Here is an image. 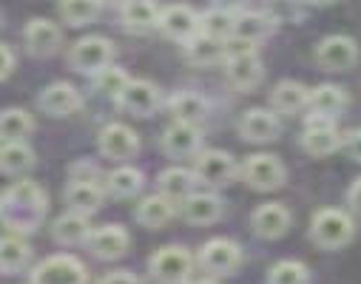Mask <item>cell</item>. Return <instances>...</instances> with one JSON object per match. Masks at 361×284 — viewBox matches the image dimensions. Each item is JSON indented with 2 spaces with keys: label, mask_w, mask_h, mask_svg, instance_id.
<instances>
[{
  "label": "cell",
  "mask_w": 361,
  "mask_h": 284,
  "mask_svg": "<svg viewBox=\"0 0 361 284\" xmlns=\"http://www.w3.org/2000/svg\"><path fill=\"white\" fill-rule=\"evenodd\" d=\"M159 12L154 0H128L123 6V26L134 35H148L159 26Z\"/></svg>",
  "instance_id": "cb8c5ba5"
},
{
  "label": "cell",
  "mask_w": 361,
  "mask_h": 284,
  "mask_svg": "<svg viewBox=\"0 0 361 284\" xmlns=\"http://www.w3.org/2000/svg\"><path fill=\"white\" fill-rule=\"evenodd\" d=\"M162 151L171 159H188L202 151V131L200 125L188 123H173L162 131Z\"/></svg>",
  "instance_id": "5bb4252c"
},
{
  "label": "cell",
  "mask_w": 361,
  "mask_h": 284,
  "mask_svg": "<svg viewBox=\"0 0 361 284\" xmlns=\"http://www.w3.org/2000/svg\"><path fill=\"white\" fill-rule=\"evenodd\" d=\"M242 179L253 191H276V187L285 185V165L279 162V156L274 154H250L242 168H239Z\"/></svg>",
  "instance_id": "3957f363"
},
{
  "label": "cell",
  "mask_w": 361,
  "mask_h": 284,
  "mask_svg": "<svg viewBox=\"0 0 361 284\" xmlns=\"http://www.w3.org/2000/svg\"><path fill=\"white\" fill-rule=\"evenodd\" d=\"M32 261V247L23 236L9 233V236H0V276H12L26 270Z\"/></svg>",
  "instance_id": "d4e9b609"
},
{
  "label": "cell",
  "mask_w": 361,
  "mask_h": 284,
  "mask_svg": "<svg viewBox=\"0 0 361 284\" xmlns=\"http://www.w3.org/2000/svg\"><path fill=\"white\" fill-rule=\"evenodd\" d=\"M97 145H100V154L106 159H114V162H126L131 156H137L140 151V137L134 128L123 125V123H111L100 131L97 137Z\"/></svg>",
  "instance_id": "7c38bea8"
},
{
  "label": "cell",
  "mask_w": 361,
  "mask_h": 284,
  "mask_svg": "<svg viewBox=\"0 0 361 284\" xmlns=\"http://www.w3.org/2000/svg\"><path fill=\"white\" fill-rule=\"evenodd\" d=\"M92 77H94V88L100 94H106V97H117V94L126 88V82L131 80L120 66H106V68H100Z\"/></svg>",
  "instance_id": "f35d334b"
},
{
  "label": "cell",
  "mask_w": 361,
  "mask_h": 284,
  "mask_svg": "<svg viewBox=\"0 0 361 284\" xmlns=\"http://www.w3.org/2000/svg\"><path fill=\"white\" fill-rule=\"evenodd\" d=\"M307 88L296 80H282L274 91H270V106L276 114H299L302 109H307Z\"/></svg>",
  "instance_id": "83f0119b"
},
{
  "label": "cell",
  "mask_w": 361,
  "mask_h": 284,
  "mask_svg": "<svg viewBox=\"0 0 361 284\" xmlns=\"http://www.w3.org/2000/svg\"><path fill=\"white\" fill-rule=\"evenodd\" d=\"M97 176H100V171H97L92 162H77V165H71V179H94V182H97Z\"/></svg>",
  "instance_id": "60d3db41"
},
{
  "label": "cell",
  "mask_w": 361,
  "mask_h": 284,
  "mask_svg": "<svg viewBox=\"0 0 361 284\" xmlns=\"http://www.w3.org/2000/svg\"><path fill=\"white\" fill-rule=\"evenodd\" d=\"M191 267H194L191 253L185 247H176V245L159 247L151 256V273L162 284H185L191 276Z\"/></svg>",
  "instance_id": "8992f818"
},
{
  "label": "cell",
  "mask_w": 361,
  "mask_h": 284,
  "mask_svg": "<svg viewBox=\"0 0 361 284\" xmlns=\"http://www.w3.org/2000/svg\"><path fill=\"white\" fill-rule=\"evenodd\" d=\"M35 168V151L20 142H0V173L6 176H23Z\"/></svg>",
  "instance_id": "f546056e"
},
{
  "label": "cell",
  "mask_w": 361,
  "mask_h": 284,
  "mask_svg": "<svg viewBox=\"0 0 361 284\" xmlns=\"http://www.w3.org/2000/svg\"><path fill=\"white\" fill-rule=\"evenodd\" d=\"M270 32H274V18L264 12H242L236 15V26H233V37L250 40L259 46V40H264Z\"/></svg>",
  "instance_id": "836d02e7"
},
{
  "label": "cell",
  "mask_w": 361,
  "mask_h": 284,
  "mask_svg": "<svg viewBox=\"0 0 361 284\" xmlns=\"http://www.w3.org/2000/svg\"><path fill=\"white\" fill-rule=\"evenodd\" d=\"M341 145H344V137L338 134L336 120H330V117H316V114L307 117V125H305V134H302V148H305L310 156H330V154H336Z\"/></svg>",
  "instance_id": "9c48e42d"
},
{
  "label": "cell",
  "mask_w": 361,
  "mask_h": 284,
  "mask_svg": "<svg viewBox=\"0 0 361 284\" xmlns=\"http://www.w3.org/2000/svg\"><path fill=\"white\" fill-rule=\"evenodd\" d=\"M37 103H40V111H46L49 117H71L80 111L82 97L71 82H51L43 88Z\"/></svg>",
  "instance_id": "2e32d148"
},
{
  "label": "cell",
  "mask_w": 361,
  "mask_h": 284,
  "mask_svg": "<svg viewBox=\"0 0 361 284\" xmlns=\"http://www.w3.org/2000/svg\"><path fill=\"white\" fill-rule=\"evenodd\" d=\"M168 111L173 123H188V125H202L208 117V100L194 91H179L168 100Z\"/></svg>",
  "instance_id": "7402d4cb"
},
{
  "label": "cell",
  "mask_w": 361,
  "mask_h": 284,
  "mask_svg": "<svg viewBox=\"0 0 361 284\" xmlns=\"http://www.w3.org/2000/svg\"><path fill=\"white\" fill-rule=\"evenodd\" d=\"M142 185H145V176H142V171H137L134 165H120V168H114V171L106 176V182H103L106 194L114 197V199H134V197L142 191Z\"/></svg>",
  "instance_id": "484cf974"
},
{
  "label": "cell",
  "mask_w": 361,
  "mask_h": 284,
  "mask_svg": "<svg viewBox=\"0 0 361 284\" xmlns=\"http://www.w3.org/2000/svg\"><path fill=\"white\" fill-rule=\"evenodd\" d=\"M35 120L23 109H6L0 111V142H20L32 134Z\"/></svg>",
  "instance_id": "e575fe53"
},
{
  "label": "cell",
  "mask_w": 361,
  "mask_h": 284,
  "mask_svg": "<svg viewBox=\"0 0 361 284\" xmlns=\"http://www.w3.org/2000/svg\"><path fill=\"white\" fill-rule=\"evenodd\" d=\"M183 216L191 225H214L222 216V199L216 194H191L183 202Z\"/></svg>",
  "instance_id": "4316f807"
},
{
  "label": "cell",
  "mask_w": 361,
  "mask_h": 284,
  "mask_svg": "<svg viewBox=\"0 0 361 284\" xmlns=\"http://www.w3.org/2000/svg\"><path fill=\"white\" fill-rule=\"evenodd\" d=\"M117 106L134 117H151L162 106V94L151 80H128L126 88L117 94Z\"/></svg>",
  "instance_id": "ba28073f"
},
{
  "label": "cell",
  "mask_w": 361,
  "mask_h": 284,
  "mask_svg": "<svg viewBox=\"0 0 361 284\" xmlns=\"http://www.w3.org/2000/svg\"><path fill=\"white\" fill-rule=\"evenodd\" d=\"M23 40H26V49L35 54V57H49L60 49L63 43V32L57 23L46 20V18H35L29 20V26L23 29Z\"/></svg>",
  "instance_id": "ffe728a7"
},
{
  "label": "cell",
  "mask_w": 361,
  "mask_h": 284,
  "mask_svg": "<svg viewBox=\"0 0 361 284\" xmlns=\"http://www.w3.org/2000/svg\"><path fill=\"white\" fill-rule=\"evenodd\" d=\"M282 131V123L276 111L270 109H247L239 120V134L247 142H274Z\"/></svg>",
  "instance_id": "9a60e30c"
},
{
  "label": "cell",
  "mask_w": 361,
  "mask_h": 284,
  "mask_svg": "<svg viewBox=\"0 0 361 284\" xmlns=\"http://www.w3.org/2000/svg\"><path fill=\"white\" fill-rule=\"evenodd\" d=\"M347 106V94L344 88L333 85V82H322L316 85L310 94H307V109L316 114V117H330L336 120Z\"/></svg>",
  "instance_id": "603a6c76"
},
{
  "label": "cell",
  "mask_w": 361,
  "mask_h": 284,
  "mask_svg": "<svg viewBox=\"0 0 361 284\" xmlns=\"http://www.w3.org/2000/svg\"><path fill=\"white\" fill-rule=\"evenodd\" d=\"M242 264V250L231 239H211L200 247V267L211 276H231Z\"/></svg>",
  "instance_id": "30bf717a"
},
{
  "label": "cell",
  "mask_w": 361,
  "mask_h": 284,
  "mask_svg": "<svg viewBox=\"0 0 361 284\" xmlns=\"http://www.w3.org/2000/svg\"><path fill=\"white\" fill-rule=\"evenodd\" d=\"M355 228H353V219L344 214V211H336V208H322L313 214V222H310V239L324 247V250H338L344 247L350 239H353Z\"/></svg>",
  "instance_id": "7a4b0ae2"
},
{
  "label": "cell",
  "mask_w": 361,
  "mask_h": 284,
  "mask_svg": "<svg viewBox=\"0 0 361 284\" xmlns=\"http://www.w3.org/2000/svg\"><path fill=\"white\" fill-rule=\"evenodd\" d=\"M173 211H176V205L168 197L154 194V197H145L137 205V222L142 228H148V230H159V228H165L173 219Z\"/></svg>",
  "instance_id": "f1b7e54d"
},
{
  "label": "cell",
  "mask_w": 361,
  "mask_h": 284,
  "mask_svg": "<svg viewBox=\"0 0 361 284\" xmlns=\"http://www.w3.org/2000/svg\"><path fill=\"white\" fill-rule=\"evenodd\" d=\"M347 205H350V211H353V214H358V216H361V176L350 185V191H347Z\"/></svg>",
  "instance_id": "ee69618b"
},
{
  "label": "cell",
  "mask_w": 361,
  "mask_h": 284,
  "mask_svg": "<svg viewBox=\"0 0 361 284\" xmlns=\"http://www.w3.org/2000/svg\"><path fill=\"white\" fill-rule=\"evenodd\" d=\"M185 57L194 66H216V63H225V40H216V37H208V35L200 32V35H194L185 43Z\"/></svg>",
  "instance_id": "1f68e13d"
},
{
  "label": "cell",
  "mask_w": 361,
  "mask_h": 284,
  "mask_svg": "<svg viewBox=\"0 0 361 284\" xmlns=\"http://www.w3.org/2000/svg\"><path fill=\"white\" fill-rule=\"evenodd\" d=\"M358 60V43L347 35H330L316 46V63L327 71H347Z\"/></svg>",
  "instance_id": "8fae6325"
},
{
  "label": "cell",
  "mask_w": 361,
  "mask_h": 284,
  "mask_svg": "<svg viewBox=\"0 0 361 284\" xmlns=\"http://www.w3.org/2000/svg\"><path fill=\"white\" fill-rule=\"evenodd\" d=\"M85 245L92 247V253H94L97 259L114 261V259H120V256L128 253L131 239H128V233H126L120 225H103V228H94V230H92V236H88Z\"/></svg>",
  "instance_id": "d6986e66"
},
{
  "label": "cell",
  "mask_w": 361,
  "mask_h": 284,
  "mask_svg": "<svg viewBox=\"0 0 361 284\" xmlns=\"http://www.w3.org/2000/svg\"><path fill=\"white\" fill-rule=\"evenodd\" d=\"M46 208H49L46 191L32 179L12 182L9 187L0 191V225L9 233L18 236L35 233L46 219Z\"/></svg>",
  "instance_id": "6da1fadb"
},
{
  "label": "cell",
  "mask_w": 361,
  "mask_h": 284,
  "mask_svg": "<svg viewBox=\"0 0 361 284\" xmlns=\"http://www.w3.org/2000/svg\"><path fill=\"white\" fill-rule=\"evenodd\" d=\"M157 29L176 43H188L194 35H200V15L185 4H173V6H165L159 12Z\"/></svg>",
  "instance_id": "4fadbf2b"
},
{
  "label": "cell",
  "mask_w": 361,
  "mask_h": 284,
  "mask_svg": "<svg viewBox=\"0 0 361 284\" xmlns=\"http://www.w3.org/2000/svg\"><path fill=\"white\" fill-rule=\"evenodd\" d=\"M15 71V54L9 51V46L0 43V80H6Z\"/></svg>",
  "instance_id": "b9f144b4"
},
{
  "label": "cell",
  "mask_w": 361,
  "mask_h": 284,
  "mask_svg": "<svg viewBox=\"0 0 361 284\" xmlns=\"http://www.w3.org/2000/svg\"><path fill=\"white\" fill-rule=\"evenodd\" d=\"M307 278H310V270L293 259L276 261L267 273V284H307Z\"/></svg>",
  "instance_id": "74e56055"
},
{
  "label": "cell",
  "mask_w": 361,
  "mask_h": 284,
  "mask_svg": "<svg viewBox=\"0 0 361 284\" xmlns=\"http://www.w3.org/2000/svg\"><path fill=\"white\" fill-rule=\"evenodd\" d=\"M225 74H228V82L239 91H250L262 82V60L256 51H245V54H231L225 57Z\"/></svg>",
  "instance_id": "ac0fdd59"
},
{
  "label": "cell",
  "mask_w": 361,
  "mask_h": 284,
  "mask_svg": "<svg viewBox=\"0 0 361 284\" xmlns=\"http://www.w3.org/2000/svg\"><path fill=\"white\" fill-rule=\"evenodd\" d=\"M344 148H347V154H350L355 162H361V128H355L353 134L344 137Z\"/></svg>",
  "instance_id": "7bdbcfd3"
},
{
  "label": "cell",
  "mask_w": 361,
  "mask_h": 284,
  "mask_svg": "<svg viewBox=\"0 0 361 284\" xmlns=\"http://www.w3.org/2000/svg\"><path fill=\"white\" fill-rule=\"evenodd\" d=\"M310 6H327V4H336V0H305Z\"/></svg>",
  "instance_id": "7dc6e473"
},
{
  "label": "cell",
  "mask_w": 361,
  "mask_h": 284,
  "mask_svg": "<svg viewBox=\"0 0 361 284\" xmlns=\"http://www.w3.org/2000/svg\"><path fill=\"white\" fill-rule=\"evenodd\" d=\"M233 26H236V15L228 12V9L214 6L205 15H200V32L208 35V37L228 40V37H233Z\"/></svg>",
  "instance_id": "d590c367"
},
{
  "label": "cell",
  "mask_w": 361,
  "mask_h": 284,
  "mask_svg": "<svg viewBox=\"0 0 361 284\" xmlns=\"http://www.w3.org/2000/svg\"><path fill=\"white\" fill-rule=\"evenodd\" d=\"M236 173H239L236 159L228 151L211 148V151H200L197 159H194V176H197V182H202L208 187H222Z\"/></svg>",
  "instance_id": "52a82bcc"
},
{
  "label": "cell",
  "mask_w": 361,
  "mask_h": 284,
  "mask_svg": "<svg viewBox=\"0 0 361 284\" xmlns=\"http://www.w3.org/2000/svg\"><path fill=\"white\" fill-rule=\"evenodd\" d=\"M100 284H142V281H140L134 273H128V270H114V273L103 276Z\"/></svg>",
  "instance_id": "ab89813d"
},
{
  "label": "cell",
  "mask_w": 361,
  "mask_h": 284,
  "mask_svg": "<svg viewBox=\"0 0 361 284\" xmlns=\"http://www.w3.org/2000/svg\"><path fill=\"white\" fill-rule=\"evenodd\" d=\"M194 185H197V176H194V171H185V168H168L159 173V194L168 197L173 205L191 197Z\"/></svg>",
  "instance_id": "4dcf8cb0"
},
{
  "label": "cell",
  "mask_w": 361,
  "mask_h": 284,
  "mask_svg": "<svg viewBox=\"0 0 361 284\" xmlns=\"http://www.w3.org/2000/svg\"><path fill=\"white\" fill-rule=\"evenodd\" d=\"M214 6L228 9V12H236V9H242V6H245V0H214Z\"/></svg>",
  "instance_id": "f6af8a7d"
},
{
  "label": "cell",
  "mask_w": 361,
  "mask_h": 284,
  "mask_svg": "<svg viewBox=\"0 0 361 284\" xmlns=\"http://www.w3.org/2000/svg\"><path fill=\"white\" fill-rule=\"evenodd\" d=\"M51 233H54V239H57L60 245L74 247V245L88 242V236H92V225H88V216L68 211V214H63V216L54 222Z\"/></svg>",
  "instance_id": "d6a6232c"
},
{
  "label": "cell",
  "mask_w": 361,
  "mask_h": 284,
  "mask_svg": "<svg viewBox=\"0 0 361 284\" xmlns=\"http://www.w3.org/2000/svg\"><path fill=\"white\" fill-rule=\"evenodd\" d=\"M100 0H60V15L68 26H88L100 15Z\"/></svg>",
  "instance_id": "8d00e7d4"
},
{
  "label": "cell",
  "mask_w": 361,
  "mask_h": 284,
  "mask_svg": "<svg viewBox=\"0 0 361 284\" xmlns=\"http://www.w3.org/2000/svg\"><path fill=\"white\" fill-rule=\"evenodd\" d=\"M103 197H106V187L94 179H71L66 187V205L82 216L97 214L103 208Z\"/></svg>",
  "instance_id": "e0dca14e"
},
{
  "label": "cell",
  "mask_w": 361,
  "mask_h": 284,
  "mask_svg": "<svg viewBox=\"0 0 361 284\" xmlns=\"http://www.w3.org/2000/svg\"><path fill=\"white\" fill-rule=\"evenodd\" d=\"M111 60H114V43L109 37H97V35L77 40L68 51V63L80 74H97L100 68L111 66Z\"/></svg>",
  "instance_id": "5b68a950"
},
{
  "label": "cell",
  "mask_w": 361,
  "mask_h": 284,
  "mask_svg": "<svg viewBox=\"0 0 361 284\" xmlns=\"http://www.w3.org/2000/svg\"><path fill=\"white\" fill-rule=\"evenodd\" d=\"M185 284H216V281H211V278H197V281H185Z\"/></svg>",
  "instance_id": "c3c4849f"
},
{
  "label": "cell",
  "mask_w": 361,
  "mask_h": 284,
  "mask_svg": "<svg viewBox=\"0 0 361 284\" xmlns=\"http://www.w3.org/2000/svg\"><path fill=\"white\" fill-rule=\"evenodd\" d=\"M85 281H88L85 264L68 253L49 256L32 270V284H85Z\"/></svg>",
  "instance_id": "277c9868"
},
{
  "label": "cell",
  "mask_w": 361,
  "mask_h": 284,
  "mask_svg": "<svg viewBox=\"0 0 361 284\" xmlns=\"http://www.w3.org/2000/svg\"><path fill=\"white\" fill-rule=\"evenodd\" d=\"M100 4H103V6H114V9H123L128 0H100Z\"/></svg>",
  "instance_id": "bcb514c9"
},
{
  "label": "cell",
  "mask_w": 361,
  "mask_h": 284,
  "mask_svg": "<svg viewBox=\"0 0 361 284\" xmlns=\"http://www.w3.org/2000/svg\"><path fill=\"white\" fill-rule=\"evenodd\" d=\"M250 225H253L256 236H262V239H279L290 228V211L279 202H264L253 211Z\"/></svg>",
  "instance_id": "44dd1931"
}]
</instances>
